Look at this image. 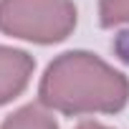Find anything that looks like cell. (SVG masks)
<instances>
[{"label":"cell","instance_id":"cell-5","mask_svg":"<svg viewBox=\"0 0 129 129\" xmlns=\"http://www.w3.org/2000/svg\"><path fill=\"white\" fill-rule=\"evenodd\" d=\"M99 25L101 28L129 25V0H99Z\"/></svg>","mask_w":129,"mask_h":129},{"label":"cell","instance_id":"cell-3","mask_svg":"<svg viewBox=\"0 0 129 129\" xmlns=\"http://www.w3.org/2000/svg\"><path fill=\"white\" fill-rule=\"evenodd\" d=\"M33 71H36V58L28 51L0 46V106L10 104L28 89Z\"/></svg>","mask_w":129,"mask_h":129},{"label":"cell","instance_id":"cell-4","mask_svg":"<svg viewBox=\"0 0 129 129\" xmlns=\"http://www.w3.org/2000/svg\"><path fill=\"white\" fill-rule=\"evenodd\" d=\"M0 129H58V121L51 114V109L36 101V104H25L15 109L13 114H8L0 124Z\"/></svg>","mask_w":129,"mask_h":129},{"label":"cell","instance_id":"cell-1","mask_svg":"<svg viewBox=\"0 0 129 129\" xmlns=\"http://www.w3.org/2000/svg\"><path fill=\"white\" fill-rule=\"evenodd\" d=\"M38 101L63 116L119 114L129 104V79L91 51H66L46 66Z\"/></svg>","mask_w":129,"mask_h":129},{"label":"cell","instance_id":"cell-6","mask_svg":"<svg viewBox=\"0 0 129 129\" xmlns=\"http://www.w3.org/2000/svg\"><path fill=\"white\" fill-rule=\"evenodd\" d=\"M76 129H111V126H106V124H101V121H94V119H84Z\"/></svg>","mask_w":129,"mask_h":129},{"label":"cell","instance_id":"cell-2","mask_svg":"<svg viewBox=\"0 0 129 129\" xmlns=\"http://www.w3.org/2000/svg\"><path fill=\"white\" fill-rule=\"evenodd\" d=\"M79 23L74 0H0V33L53 46L66 41Z\"/></svg>","mask_w":129,"mask_h":129}]
</instances>
